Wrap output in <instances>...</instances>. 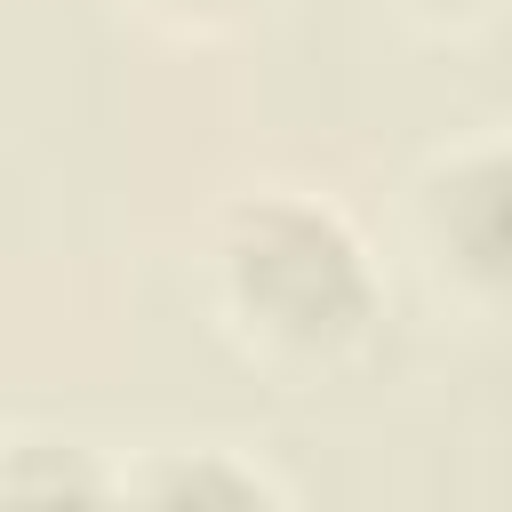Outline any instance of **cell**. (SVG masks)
<instances>
[{
    "mask_svg": "<svg viewBox=\"0 0 512 512\" xmlns=\"http://www.w3.org/2000/svg\"><path fill=\"white\" fill-rule=\"evenodd\" d=\"M128 512H272V496L224 456H184V464H160L128 496Z\"/></svg>",
    "mask_w": 512,
    "mask_h": 512,
    "instance_id": "obj_4",
    "label": "cell"
},
{
    "mask_svg": "<svg viewBox=\"0 0 512 512\" xmlns=\"http://www.w3.org/2000/svg\"><path fill=\"white\" fill-rule=\"evenodd\" d=\"M8 512H128V504L88 472V456L32 440V448L8 464Z\"/></svg>",
    "mask_w": 512,
    "mask_h": 512,
    "instance_id": "obj_3",
    "label": "cell"
},
{
    "mask_svg": "<svg viewBox=\"0 0 512 512\" xmlns=\"http://www.w3.org/2000/svg\"><path fill=\"white\" fill-rule=\"evenodd\" d=\"M232 280H240V304L288 344H328L368 320L360 248L312 208H256L232 248Z\"/></svg>",
    "mask_w": 512,
    "mask_h": 512,
    "instance_id": "obj_1",
    "label": "cell"
},
{
    "mask_svg": "<svg viewBox=\"0 0 512 512\" xmlns=\"http://www.w3.org/2000/svg\"><path fill=\"white\" fill-rule=\"evenodd\" d=\"M440 240L472 280L512 288V152L464 160L440 184Z\"/></svg>",
    "mask_w": 512,
    "mask_h": 512,
    "instance_id": "obj_2",
    "label": "cell"
}]
</instances>
